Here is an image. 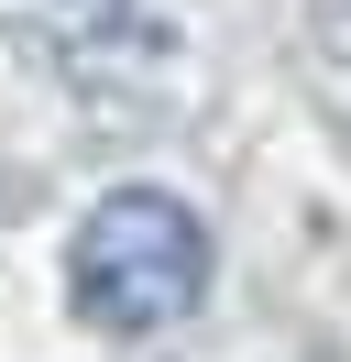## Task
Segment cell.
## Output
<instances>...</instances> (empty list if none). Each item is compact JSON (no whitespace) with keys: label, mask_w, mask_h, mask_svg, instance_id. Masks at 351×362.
<instances>
[{"label":"cell","mask_w":351,"mask_h":362,"mask_svg":"<svg viewBox=\"0 0 351 362\" xmlns=\"http://www.w3.org/2000/svg\"><path fill=\"white\" fill-rule=\"evenodd\" d=\"M66 296L88 329L110 340H154L209 296V220L176 187H110L66 242Z\"/></svg>","instance_id":"cell-1"}]
</instances>
